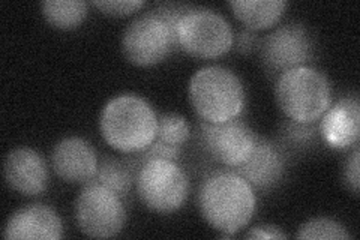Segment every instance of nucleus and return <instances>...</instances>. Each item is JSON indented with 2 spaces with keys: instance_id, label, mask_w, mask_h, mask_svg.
<instances>
[{
  "instance_id": "obj_1",
  "label": "nucleus",
  "mask_w": 360,
  "mask_h": 240,
  "mask_svg": "<svg viewBox=\"0 0 360 240\" xmlns=\"http://www.w3.org/2000/svg\"><path fill=\"white\" fill-rule=\"evenodd\" d=\"M198 209L217 232L233 236L252 220L257 209L255 189L234 171L213 173L200 187Z\"/></svg>"
},
{
  "instance_id": "obj_3",
  "label": "nucleus",
  "mask_w": 360,
  "mask_h": 240,
  "mask_svg": "<svg viewBox=\"0 0 360 240\" xmlns=\"http://www.w3.org/2000/svg\"><path fill=\"white\" fill-rule=\"evenodd\" d=\"M189 101L198 118L222 123L239 118L245 108V87L240 78L224 66H205L189 82Z\"/></svg>"
},
{
  "instance_id": "obj_11",
  "label": "nucleus",
  "mask_w": 360,
  "mask_h": 240,
  "mask_svg": "<svg viewBox=\"0 0 360 240\" xmlns=\"http://www.w3.org/2000/svg\"><path fill=\"white\" fill-rule=\"evenodd\" d=\"M99 159L89 141L80 137H68L54 146L51 153V167L66 184L86 185L94 180Z\"/></svg>"
},
{
  "instance_id": "obj_26",
  "label": "nucleus",
  "mask_w": 360,
  "mask_h": 240,
  "mask_svg": "<svg viewBox=\"0 0 360 240\" xmlns=\"http://www.w3.org/2000/svg\"><path fill=\"white\" fill-rule=\"evenodd\" d=\"M245 239H287V234L281 228L274 225L254 227L245 234Z\"/></svg>"
},
{
  "instance_id": "obj_22",
  "label": "nucleus",
  "mask_w": 360,
  "mask_h": 240,
  "mask_svg": "<svg viewBox=\"0 0 360 240\" xmlns=\"http://www.w3.org/2000/svg\"><path fill=\"white\" fill-rule=\"evenodd\" d=\"M182 155V147H174L164 144L158 140H153L152 144H149L143 151L134 153V156L129 159V163L140 168L144 163L152 161V159H168V161H177Z\"/></svg>"
},
{
  "instance_id": "obj_6",
  "label": "nucleus",
  "mask_w": 360,
  "mask_h": 240,
  "mask_svg": "<svg viewBox=\"0 0 360 240\" xmlns=\"http://www.w3.org/2000/svg\"><path fill=\"white\" fill-rule=\"evenodd\" d=\"M135 189L149 210L167 215L184 208L189 196V179L176 161L152 159L139 168Z\"/></svg>"
},
{
  "instance_id": "obj_20",
  "label": "nucleus",
  "mask_w": 360,
  "mask_h": 240,
  "mask_svg": "<svg viewBox=\"0 0 360 240\" xmlns=\"http://www.w3.org/2000/svg\"><path fill=\"white\" fill-rule=\"evenodd\" d=\"M297 239H332V240H345L352 239V234L347 228L329 218H315L303 224L296 234Z\"/></svg>"
},
{
  "instance_id": "obj_13",
  "label": "nucleus",
  "mask_w": 360,
  "mask_h": 240,
  "mask_svg": "<svg viewBox=\"0 0 360 240\" xmlns=\"http://www.w3.org/2000/svg\"><path fill=\"white\" fill-rule=\"evenodd\" d=\"M320 139L332 149H350L360 137V104L357 96L336 101L319 120Z\"/></svg>"
},
{
  "instance_id": "obj_7",
  "label": "nucleus",
  "mask_w": 360,
  "mask_h": 240,
  "mask_svg": "<svg viewBox=\"0 0 360 240\" xmlns=\"http://www.w3.org/2000/svg\"><path fill=\"white\" fill-rule=\"evenodd\" d=\"M176 49L174 29L156 11L135 17L123 32L122 51L137 66L161 63Z\"/></svg>"
},
{
  "instance_id": "obj_24",
  "label": "nucleus",
  "mask_w": 360,
  "mask_h": 240,
  "mask_svg": "<svg viewBox=\"0 0 360 240\" xmlns=\"http://www.w3.org/2000/svg\"><path fill=\"white\" fill-rule=\"evenodd\" d=\"M359 159H360V151L359 146H354V151L347 158L344 165V182L347 188L353 192V196H359V185H360V168H359Z\"/></svg>"
},
{
  "instance_id": "obj_12",
  "label": "nucleus",
  "mask_w": 360,
  "mask_h": 240,
  "mask_svg": "<svg viewBox=\"0 0 360 240\" xmlns=\"http://www.w3.org/2000/svg\"><path fill=\"white\" fill-rule=\"evenodd\" d=\"M4 175L8 187L26 197L39 196L49 185L45 159L30 147H17L6 155Z\"/></svg>"
},
{
  "instance_id": "obj_21",
  "label": "nucleus",
  "mask_w": 360,
  "mask_h": 240,
  "mask_svg": "<svg viewBox=\"0 0 360 240\" xmlns=\"http://www.w3.org/2000/svg\"><path fill=\"white\" fill-rule=\"evenodd\" d=\"M320 139L319 132V122L314 123H300L290 120L283 128V140L285 144L295 149H305L311 147Z\"/></svg>"
},
{
  "instance_id": "obj_8",
  "label": "nucleus",
  "mask_w": 360,
  "mask_h": 240,
  "mask_svg": "<svg viewBox=\"0 0 360 240\" xmlns=\"http://www.w3.org/2000/svg\"><path fill=\"white\" fill-rule=\"evenodd\" d=\"M75 220L86 236L108 239L123 230L127 222V209L122 197L116 192L90 182L77 197Z\"/></svg>"
},
{
  "instance_id": "obj_2",
  "label": "nucleus",
  "mask_w": 360,
  "mask_h": 240,
  "mask_svg": "<svg viewBox=\"0 0 360 240\" xmlns=\"http://www.w3.org/2000/svg\"><path fill=\"white\" fill-rule=\"evenodd\" d=\"M156 127L158 118L149 102L134 94L110 99L99 120L105 143L122 153H137L152 144Z\"/></svg>"
},
{
  "instance_id": "obj_15",
  "label": "nucleus",
  "mask_w": 360,
  "mask_h": 240,
  "mask_svg": "<svg viewBox=\"0 0 360 240\" xmlns=\"http://www.w3.org/2000/svg\"><path fill=\"white\" fill-rule=\"evenodd\" d=\"M5 239L58 240L63 237L60 216L41 203L26 206L9 216L4 228Z\"/></svg>"
},
{
  "instance_id": "obj_18",
  "label": "nucleus",
  "mask_w": 360,
  "mask_h": 240,
  "mask_svg": "<svg viewBox=\"0 0 360 240\" xmlns=\"http://www.w3.org/2000/svg\"><path fill=\"white\" fill-rule=\"evenodd\" d=\"M45 21L62 30H71L82 25L87 17V4L82 0H45L41 4Z\"/></svg>"
},
{
  "instance_id": "obj_25",
  "label": "nucleus",
  "mask_w": 360,
  "mask_h": 240,
  "mask_svg": "<svg viewBox=\"0 0 360 240\" xmlns=\"http://www.w3.org/2000/svg\"><path fill=\"white\" fill-rule=\"evenodd\" d=\"M236 45H238V51L248 54L251 53L254 49H258V44H260V38L258 35H255L254 30L245 29L242 32H239V35L236 37L234 39Z\"/></svg>"
},
{
  "instance_id": "obj_23",
  "label": "nucleus",
  "mask_w": 360,
  "mask_h": 240,
  "mask_svg": "<svg viewBox=\"0 0 360 240\" xmlns=\"http://www.w3.org/2000/svg\"><path fill=\"white\" fill-rule=\"evenodd\" d=\"M94 5L105 15L125 17L137 13L144 6V2L143 0H95Z\"/></svg>"
},
{
  "instance_id": "obj_19",
  "label": "nucleus",
  "mask_w": 360,
  "mask_h": 240,
  "mask_svg": "<svg viewBox=\"0 0 360 240\" xmlns=\"http://www.w3.org/2000/svg\"><path fill=\"white\" fill-rule=\"evenodd\" d=\"M191 137V128L186 119L176 113H164L158 118L156 139L168 146L182 147Z\"/></svg>"
},
{
  "instance_id": "obj_5",
  "label": "nucleus",
  "mask_w": 360,
  "mask_h": 240,
  "mask_svg": "<svg viewBox=\"0 0 360 240\" xmlns=\"http://www.w3.org/2000/svg\"><path fill=\"white\" fill-rule=\"evenodd\" d=\"M176 39L177 49L195 59H217L234 44L227 18L209 8H188L177 23Z\"/></svg>"
},
{
  "instance_id": "obj_17",
  "label": "nucleus",
  "mask_w": 360,
  "mask_h": 240,
  "mask_svg": "<svg viewBox=\"0 0 360 240\" xmlns=\"http://www.w3.org/2000/svg\"><path fill=\"white\" fill-rule=\"evenodd\" d=\"M135 177H137V173L134 171V165L129 161H119L116 158L105 156L99 163L94 180L90 182L103 185L112 192H116L119 197L127 198L129 196Z\"/></svg>"
},
{
  "instance_id": "obj_10",
  "label": "nucleus",
  "mask_w": 360,
  "mask_h": 240,
  "mask_svg": "<svg viewBox=\"0 0 360 240\" xmlns=\"http://www.w3.org/2000/svg\"><path fill=\"white\" fill-rule=\"evenodd\" d=\"M198 135L213 161L229 168L242 165L257 141V134L239 118L222 123H209L200 119Z\"/></svg>"
},
{
  "instance_id": "obj_4",
  "label": "nucleus",
  "mask_w": 360,
  "mask_h": 240,
  "mask_svg": "<svg viewBox=\"0 0 360 240\" xmlns=\"http://www.w3.org/2000/svg\"><path fill=\"white\" fill-rule=\"evenodd\" d=\"M275 95L279 108L290 120L314 123L332 106L328 77L311 66L292 68L279 75Z\"/></svg>"
},
{
  "instance_id": "obj_14",
  "label": "nucleus",
  "mask_w": 360,
  "mask_h": 240,
  "mask_svg": "<svg viewBox=\"0 0 360 240\" xmlns=\"http://www.w3.org/2000/svg\"><path fill=\"white\" fill-rule=\"evenodd\" d=\"M233 171L254 189L269 191L275 188L284 176L285 155L276 144L257 135L254 151L242 165L233 168Z\"/></svg>"
},
{
  "instance_id": "obj_9",
  "label": "nucleus",
  "mask_w": 360,
  "mask_h": 240,
  "mask_svg": "<svg viewBox=\"0 0 360 240\" xmlns=\"http://www.w3.org/2000/svg\"><path fill=\"white\" fill-rule=\"evenodd\" d=\"M312 38L300 23L278 26L258 44L264 68L270 74L279 75L292 68L307 66L312 59Z\"/></svg>"
},
{
  "instance_id": "obj_16",
  "label": "nucleus",
  "mask_w": 360,
  "mask_h": 240,
  "mask_svg": "<svg viewBox=\"0 0 360 240\" xmlns=\"http://www.w3.org/2000/svg\"><path fill=\"white\" fill-rule=\"evenodd\" d=\"M233 14L250 30L274 27L287 8L284 0H233Z\"/></svg>"
}]
</instances>
